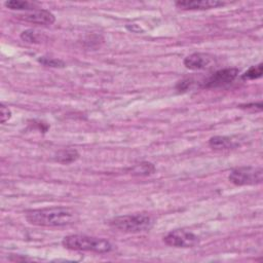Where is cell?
I'll use <instances>...</instances> for the list:
<instances>
[{
    "mask_svg": "<svg viewBox=\"0 0 263 263\" xmlns=\"http://www.w3.org/2000/svg\"><path fill=\"white\" fill-rule=\"evenodd\" d=\"M165 245L175 248H192L198 245L199 238L196 234L185 229H176L168 232L164 237Z\"/></svg>",
    "mask_w": 263,
    "mask_h": 263,
    "instance_id": "5b68a950",
    "label": "cell"
},
{
    "mask_svg": "<svg viewBox=\"0 0 263 263\" xmlns=\"http://www.w3.org/2000/svg\"><path fill=\"white\" fill-rule=\"evenodd\" d=\"M21 38H22L24 41L29 42V43H38L39 40H40V39H39V38H40L39 34H38L36 31L32 30V29H28V30L22 32Z\"/></svg>",
    "mask_w": 263,
    "mask_h": 263,
    "instance_id": "2e32d148",
    "label": "cell"
},
{
    "mask_svg": "<svg viewBox=\"0 0 263 263\" xmlns=\"http://www.w3.org/2000/svg\"><path fill=\"white\" fill-rule=\"evenodd\" d=\"M79 157V153L76 149H63L58 151L54 156V159L63 164H69L77 160Z\"/></svg>",
    "mask_w": 263,
    "mask_h": 263,
    "instance_id": "30bf717a",
    "label": "cell"
},
{
    "mask_svg": "<svg viewBox=\"0 0 263 263\" xmlns=\"http://www.w3.org/2000/svg\"><path fill=\"white\" fill-rule=\"evenodd\" d=\"M4 5L12 10H34L35 8V4L31 3L29 1H22V0H10V1H6L4 3Z\"/></svg>",
    "mask_w": 263,
    "mask_h": 263,
    "instance_id": "4fadbf2b",
    "label": "cell"
},
{
    "mask_svg": "<svg viewBox=\"0 0 263 263\" xmlns=\"http://www.w3.org/2000/svg\"><path fill=\"white\" fill-rule=\"evenodd\" d=\"M238 75V70L236 68H225L216 71L208 80L204 82L203 87H220L232 82Z\"/></svg>",
    "mask_w": 263,
    "mask_h": 263,
    "instance_id": "8992f818",
    "label": "cell"
},
{
    "mask_svg": "<svg viewBox=\"0 0 263 263\" xmlns=\"http://www.w3.org/2000/svg\"><path fill=\"white\" fill-rule=\"evenodd\" d=\"M0 113H1V123H5L10 117H11V111L8 109V107L1 104L0 106Z\"/></svg>",
    "mask_w": 263,
    "mask_h": 263,
    "instance_id": "e0dca14e",
    "label": "cell"
},
{
    "mask_svg": "<svg viewBox=\"0 0 263 263\" xmlns=\"http://www.w3.org/2000/svg\"><path fill=\"white\" fill-rule=\"evenodd\" d=\"M132 175L135 176H149L155 172V166L153 163L148 161H142L135 164L129 168Z\"/></svg>",
    "mask_w": 263,
    "mask_h": 263,
    "instance_id": "7c38bea8",
    "label": "cell"
},
{
    "mask_svg": "<svg viewBox=\"0 0 263 263\" xmlns=\"http://www.w3.org/2000/svg\"><path fill=\"white\" fill-rule=\"evenodd\" d=\"M26 219L36 226L62 227L75 223L78 220V214L68 206H51L31 210L26 213Z\"/></svg>",
    "mask_w": 263,
    "mask_h": 263,
    "instance_id": "6da1fadb",
    "label": "cell"
},
{
    "mask_svg": "<svg viewBox=\"0 0 263 263\" xmlns=\"http://www.w3.org/2000/svg\"><path fill=\"white\" fill-rule=\"evenodd\" d=\"M62 243L65 248L74 251L109 253L113 250V246L109 240L84 234L68 235L64 237Z\"/></svg>",
    "mask_w": 263,
    "mask_h": 263,
    "instance_id": "7a4b0ae2",
    "label": "cell"
},
{
    "mask_svg": "<svg viewBox=\"0 0 263 263\" xmlns=\"http://www.w3.org/2000/svg\"><path fill=\"white\" fill-rule=\"evenodd\" d=\"M209 145L216 150H225L233 147V142L228 137L215 136L209 140Z\"/></svg>",
    "mask_w": 263,
    "mask_h": 263,
    "instance_id": "8fae6325",
    "label": "cell"
},
{
    "mask_svg": "<svg viewBox=\"0 0 263 263\" xmlns=\"http://www.w3.org/2000/svg\"><path fill=\"white\" fill-rule=\"evenodd\" d=\"M21 16H22V20L32 24H37V25H51L55 21L54 15L50 11L46 9H39V8L30 10Z\"/></svg>",
    "mask_w": 263,
    "mask_h": 263,
    "instance_id": "9c48e42d",
    "label": "cell"
},
{
    "mask_svg": "<svg viewBox=\"0 0 263 263\" xmlns=\"http://www.w3.org/2000/svg\"><path fill=\"white\" fill-rule=\"evenodd\" d=\"M38 62L44 66L52 68H63L65 66V63L62 60L50 57H40L38 59Z\"/></svg>",
    "mask_w": 263,
    "mask_h": 263,
    "instance_id": "9a60e30c",
    "label": "cell"
},
{
    "mask_svg": "<svg viewBox=\"0 0 263 263\" xmlns=\"http://www.w3.org/2000/svg\"><path fill=\"white\" fill-rule=\"evenodd\" d=\"M228 179L231 183L237 186L255 185L262 182L263 171L261 167L241 166L232 170Z\"/></svg>",
    "mask_w": 263,
    "mask_h": 263,
    "instance_id": "277c9868",
    "label": "cell"
},
{
    "mask_svg": "<svg viewBox=\"0 0 263 263\" xmlns=\"http://www.w3.org/2000/svg\"><path fill=\"white\" fill-rule=\"evenodd\" d=\"M184 66L190 70H203L211 68L216 63L213 55L209 53L195 52L184 59Z\"/></svg>",
    "mask_w": 263,
    "mask_h": 263,
    "instance_id": "52a82bcc",
    "label": "cell"
},
{
    "mask_svg": "<svg viewBox=\"0 0 263 263\" xmlns=\"http://www.w3.org/2000/svg\"><path fill=\"white\" fill-rule=\"evenodd\" d=\"M262 72H263V65H262V63H260V64H258L256 66H252L251 68H249L241 75V78L243 80L257 79V78H260L262 76Z\"/></svg>",
    "mask_w": 263,
    "mask_h": 263,
    "instance_id": "5bb4252c",
    "label": "cell"
},
{
    "mask_svg": "<svg viewBox=\"0 0 263 263\" xmlns=\"http://www.w3.org/2000/svg\"><path fill=\"white\" fill-rule=\"evenodd\" d=\"M226 2L219 0H183L177 1L175 5L185 10H204L225 5Z\"/></svg>",
    "mask_w": 263,
    "mask_h": 263,
    "instance_id": "ba28073f",
    "label": "cell"
},
{
    "mask_svg": "<svg viewBox=\"0 0 263 263\" xmlns=\"http://www.w3.org/2000/svg\"><path fill=\"white\" fill-rule=\"evenodd\" d=\"M154 219L146 213H137L116 217L110 221V225L125 232H143L152 228Z\"/></svg>",
    "mask_w": 263,
    "mask_h": 263,
    "instance_id": "3957f363",
    "label": "cell"
}]
</instances>
